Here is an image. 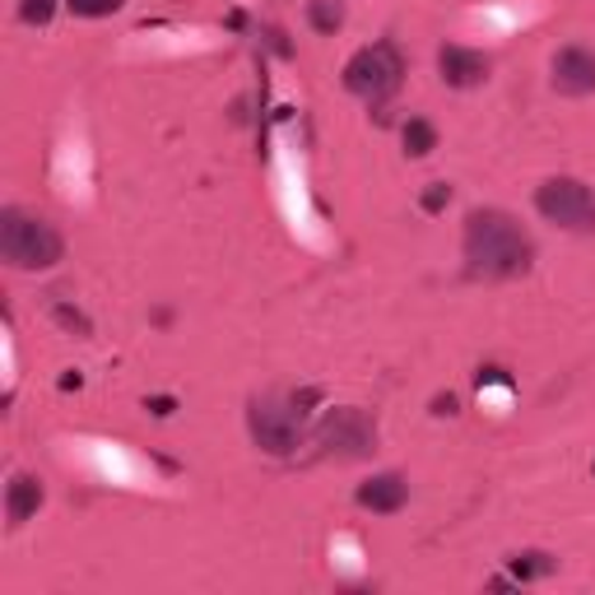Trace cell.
Returning a JSON list of instances; mask_svg holds the SVG:
<instances>
[{"instance_id":"6da1fadb","label":"cell","mask_w":595,"mask_h":595,"mask_svg":"<svg viewBox=\"0 0 595 595\" xmlns=\"http://www.w3.org/2000/svg\"><path fill=\"white\" fill-rule=\"evenodd\" d=\"M461 251H465L470 280H521L535 266V237L521 228L517 214L493 210V205L465 214Z\"/></svg>"},{"instance_id":"8992f818","label":"cell","mask_w":595,"mask_h":595,"mask_svg":"<svg viewBox=\"0 0 595 595\" xmlns=\"http://www.w3.org/2000/svg\"><path fill=\"white\" fill-rule=\"evenodd\" d=\"M535 210L545 214L553 228L568 233H595V191L577 177H549L535 187Z\"/></svg>"},{"instance_id":"ac0fdd59","label":"cell","mask_w":595,"mask_h":595,"mask_svg":"<svg viewBox=\"0 0 595 595\" xmlns=\"http://www.w3.org/2000/svg\"><path fill=\"white\" fill-rule=\"evenodd\" d=\"M433 414H438V419H451V414H461V401H456V395L447 391V395H438V401H433Z\"/></svg>"},{"instance_id":"4fadbf2b","label":"cell","mask_w":595,"mask_h":595,"mask_svg":"<svg viewBox=\"0 0 595 595\" xmlns=\"http://www.w3.org/2000/svg\"><path fill=\"white\" fill-rule=\"evenodd\" d=\"M307 24L316 29V33H340L345 29V5L340 0H307Z\"/></svg>"},{"instance_id":"ba28073f","label":"cell","mask_w":595,"mask_h":595,"mask_svg":"<svg viewBox=\"0 0 595 595\" xmlns=\"http://www.w3.org/2000/svg\"><path fill=\"white\" fill-rule=\"evenodd\" d=\"M553 89L563 98H586L595 93V52L586 47H563L553 56Z\"/></svg>"},{"instance_id":"5bb4252c","label":"cell","mask_w":595,"mask_h":595,"mask_svg":"<svg viewBox=\"0 0 595 595\" xmlns=\"http://www.w3.org/2000/svg\"><path fill=\"white\" fill-rule=\"evenodd\" d=\"M52 316L75 335V340H93V322H89V316L79 312V307H70L66 298H52Z\"/></svg>"},{"instance_id":"2e32d148","label":"cell","mask_w":595,"mask_h":595,"mask_svg":"<svg viewBox=\"0 0 595 595\" xmlns=\"http://www.w3.org/2000/svg\"><path fill=\"white\" fill-rule=\"evenodd\" d=\"M56 5H61V0H19V19L33 24V29H43V24L56 19Z\"/></svg>"},{"instance_id":"8fae6325","label":"cell","mask_w":595,"mask_h":595,"mask_svg":"<svg viewBox=\"0 0 595 595\" xmlns=\"http://www.w3.org/2000/svg\"><path fill=\"white\" fill-rule=\"evenodd\" d=\"M507 568H512V582H540L559 572V559L545 549H521V553H507Z\"/></svg>"},{"instance_id":"d6986e66","label":"cell","mask_w":595,"mask_h":595,"mask_svg":"<svg viewBox=\"0 0 595 595\" xmlns=\"http://www.w3.org/2000/svg\"><path fill=\"white\" fill-rule=\"evenodd\" d=\"M145 409H149V414H158V419H168V414H172L177 405H172V395H154V401H145Z\"/></svg>"},{"instance_id":"5b68a950","label":"cell","mask_w":595,"mask_h":595,"mask_svg":"<svg viewBox=\"0 0 595 595\" xmlns=\"http://www.w3.org/2000/svg\"><path fill=\"white\" fill-rule=\"evenodd\" d=\"M372 451H377V424L359 405H340L322 414V424H316V456H326V461H368Z\"/></svg>"},{"instance_id":"9c48e42d","label":"cell","mask_w":595,"mask_h":595,"mask_svg":"<svg viewBox=\"0 0 595 595\" xmlns=\"http://www.w3.org/2000/svg\"><path fill=\"white\" fill-rule=\"evenodd\" d=\"M359 507L377 512V517H395L405 503H409V480L405 474H395V470H382V474H372L368 484H359Z\"/></svg>"},{"instance_id":"7c38bea8","label":"cell","mask_w":595,"mask_h":595,"mask_svg":"<svg viewBox=\"0 0 595 595\" xmlns=\"http://www.w3.org/2000/svg\"><path fill=\"white\" fill-rule=\"evenodd\" d=\"M401 141H405L409 158H428L433 149H438V126H433L428 116H409L405 131H401Z\"/></svg>"},{"instance_id":"7a4b0ae2","label":"cell","mask_w":595,"mask_h":595,"mask_svg":"<svg viewBox=\"0 0 595 595\" xmlns=\"http://www.w3.org/2000/svg\"><path fill=\"white\" fill-rule=\"evenodd\" d=\"M316 401V391H266L256 395V401L247 405V433L251 442L261 447L266 456H289L303 447V433H307V405Z\"/></svg>"},{"instance_id":"e0dca14e","label":"cell","mask_w":595,"mask_h":595,"mask_svg":"<svg viewBox=\"0 0 595 595\" xmlns=\"http://www.w3.org/2000/svg\"><path fill=\"white\" fill-rule=\"evenodd\" d=\"M447 205H451V187H447V182H433V187L424 191V210L438 214V210H447Z\"/></svg>"},{"instance_id":"52a82bcc","label":"cell","mask_w":595,"mask_h":595,"mask_svg":"<svg viewBox=\"0 0 595 595\" xmlns=\"http://www.w3.org/2000/svg\"><path fill=\"white\" fill-rule=\"evenodd\" d=\"M489 70H493L489 56L484 52H470L461 43H447L438 52V75H442V85H451V89H480L484 79H489Z\"/></svg>"},{"instance_id":"9a60e30c","label":"cell","mask_w":595,"mask_h":595,"mask_svg":"<svg viewBox=\"0 0 595 595\" xmlns=\"http://www.w3.org/2000/svg\"><path fill=\"white\" fill-rule=\"evenodd\" d=\"M126 0H66V10L75 14V19H108V14H116Z\"/></svg>"},{"instance_id":"277c9868","label":"cell","mask_w":595,"mask_h":595,"mask_svg":"<svg viewBox=\"0 0 595 595\" xmlns=\"http://www.w3.org/2000/svg\"><path fill=\"white\" fill-rule=\"evenodd\" d=\"M405 85V56L395 43H372V47H359L345 61V89L353 98H363V103H386V98H395Z\"/></svg>"},{"instance_id":"3957f363","label":"cell","mask_w":595,"mask_h":595,"mask_svg":"<svg viewBox=\"0 0 595 595\" xmlns=\"http://www.w3.org/2000/svg\"><path fill=\"white\" fill-rule=\"evenodd\" d=\"M66 256V237L56 224L37 220V214L5 205L0 210V261L10 270H52Z\"/></svg>"},{"instance_id":"30bf717a","label":"cell","mask_w":595,"mask_h":595,"mask_svg":"<svg viewBox=\"0 0 595 595\" xmlns=\"http://www.w3.org/2000/svg\"><path fill=\"white\" fill-rule=\"evenodd\" d=\"M43 503H47V489H43L37 474H24V470L10 474V484H5V521H10V530L33 521L37 512H43Z\"/></svg>"}]
</instances>
